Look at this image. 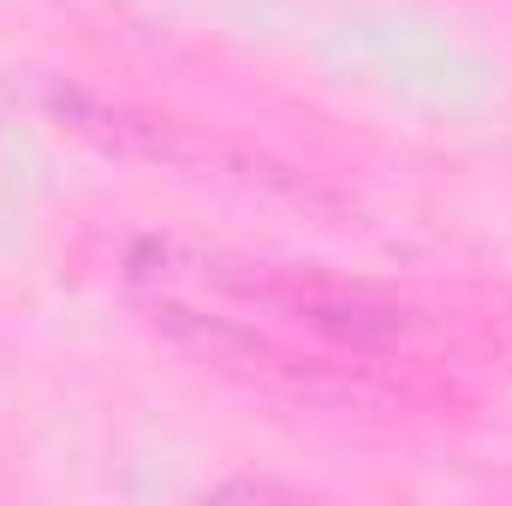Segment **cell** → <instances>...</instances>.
<instances>
[{
    "label": "cell",
    "instance_id": "4",
    "mask_svg": "<svg viewBox=\"0 0 512 506\" xmlns=\"http://www.w3.org/2000/svg\"><path fill=\"white\" fill-rule=\"evenodd\" d=\"M209 495H245V501H268V495H292V489H280V483H268V477H227V483H215Z\"/></svg>",
    "mask_w": 512,
    "mask_h": 506
},
{
    "label": "cell",
    "instance_id": "3",
    "mask_svg": "<svg viewBox=\"0 0 512 506\" xmlns=\"http://www.w3.org/2000/svg\"><path fill=\"white\" fill-rule=\"evenodd\" d=\"M42 108L96 149L108 155H126V161H197V143L185 137L179 126L143 114V108H126V102H108V96H90L78 84H48L42 90Z\"/></svg>",
    "mask_w": 512,
    "mask_h": 506
},
{
    "label": "cell",
    "instance_id": "2",
    "mask_svg": "<svg viewBox=\"0 0 512 506\" xmlns=\"http://www.w3.org/2000/svg\"><path fill=\"white\" fill-rule=\"evenodd\" d=\"M143 322H149L161 340H173L179 352H191L197 364H209V370H233V376H286V381L298 376V358H286L268 334H256L251 322L197 310V304H185V298H173V292L143 298Z\"/></svg>",
    "mask_w": 512,
    "mask_h": 506
},
{
    "label": "cell",
    "instance_id": "1",
    "mask_svg": "<svg viewBox=\"0 0 512 506\" xmlns=\"http://www.w3.org/2000/svg\"><path fill=\"white\" fill-rule=\"evenodd\" d=\"M251 304H274L280 316H292L298 328L322 334L328 346H346V352H399L411 346L429 316L370 280H346V274H304V268H286V274H268L256 268L251 286H245Z\"/></svg>",
    "mask_w": 512,
    "mask_h": 506
}]
</instances>
